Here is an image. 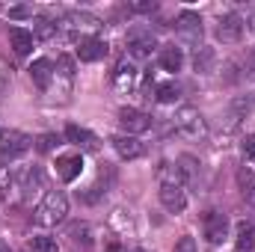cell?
<instances>
[{
	"label": "cell",
	"mask_w": 255,
	"mask_h": 252,
	"mask_svg": "<svg viewBox=\"0 0 255 252\" xmlns=\"http://www.w3.org/2000/svg\"><path fill=\"white\" fill-rule=\"evenodd\" d=\"M113 83H116V89H133V83H136V68L130 63H122L116 68V74H113Z\"/></svg>",
	"instance_id": "ffe728a7"
},
{
	"label": "cell",
	"mask_w": 255,
	"mask_h": 252,
	"mask_svg": "<svg viewBox=\"0 0 255 252\" xmlns=\"http://www.w3.org/2000/svg\"><path fill=\"white\" fill-rule=\"evenodd\" d=\"M172 125H175V130H178L181 136H187V139H202V136L208 133V125H205V119H202V113H199L196 107H181V110L175 113Z\"/></svg>",
	"instance_id": "7a4b0ae2"
},
{
	"label": "cell",
	"mask_w": 255,
	"mask_h": 252,
	"mask_svg": "<svg viewBox=\"0 0 255 252\" xmlns=\"http://www.w3.org/2000/svg\"><path fill=\"white\" fill-rule=\"evenodd\" d=\"M125 45H128V54H130L133 60H145V57H151V54H154L157 39H154V33H151V30H145V27H133V30L128 33Z\"/></svg>",
	"instance_id": "3957f363"
},
{
	"label": "cell",
	"mask_w": 255,
	"mask_h": 252,
	"mask_svg": "<svg viewBox=\"0 0 255 252\" xmlns=\"http://www.w3.org/2000/svg\"><path fill=\"white\" fill-rule=\"evenodd\" d=\"M60 71H63L65 77H71V74H74V63H71L68 57H60Z\"/></svg>",
	"instance_id": "1f68e13d"
},
{
	"label": "cell",
	"mask_w": 255,
	"mask_h": 252,
	"mask_svg": "<svg viewBox=\"0 0 255 252\" xmlns=\"http://www.w3.org/2000/svg\"><path fill=\"white\" fill-rule=\"evenodd\" d=\"M250 21H253V24H250V27H253V30H255V12H253V18H250Z\"/></svg>",
	"instance_id": "e575fe53"
},
{
	"label": "cell",
	"mask_w": 255,
	"mask_h": 252,
	"mask_svg": "<svg viewBox=\"0 0 255 252\" xmlns=\"http://www.w3.org/2000/svg\"><path fill=\"white\" fill-rule=\"evenodd\" d=\"M157 3L154 0H139V3H130V12H154Z\"/></svg>",
	"instance_id": "f1b7e54d"
},
{
	"label": "cell",
	"mask_w": 255,
	"mask_h": 252,
	"mask_svg": "<svg viewBox=\"0 0 255 252\" xmlns=\"http://www.w3.org/2000/svg\"><path fill=\"white\" fill-rule=\"evenodd\" d=\"M68 235H71L74 244H80V241H83V247L92 244V238H89V226H86V223H74V226L68 229Z\"/></svg>",
	"instance_id": "484cf974"
},
{
	"label": "cell",
	"mask_w": 255,
	"mask_h": 252,
	"mask_svg": "<svg viewBox=\"0 0 255 252\" xmlns=\"http://www.w3.org/2000/svg\"><path fill=\"white\" fill-rule=\"evenodd\" d=\"M160 202L166 211L172 214H181L187 208V196H184V187H169V184H160Z\"/></svg>",
	"instance_id": "7c38bea8"
},
{
	"label": "cell",
	"mask_w": 255,
	"mask_h": 252,
	"mask_svg": "<svg viewBox=\"0 0 255 252\" xmlns=\"http://www.w3.org/2000/svg\"><path fill=\"white\" fill-rule=\"evenodd\" d=\"M157 178H160V184H169V187H184V181H187V175L178 163H160Z\"/></svg>",
	"instance_id": "2e32d148"
},
{
	"label": "cell",
	"mask_w": 255,
	"mask_h": 252,
	"mask_svg": "<svg viewBox=\"0 0 255 252\" xmlns=\"http://www.w3.org/2000/svg\"><path fill=\"white\" fill-rule=\"evenodd\" d=\"M12 172H9V166H0V199H9V187H12Z\"/></svg>",
	"instance_id": "83f0119b"
},
{
	"label": "cell",
	"mask_w": 255,
	"mask_h": 252,
	"mask_svg": "<svg viewBox=\"0 0 255 252\" xmlns=\"http://www.w3.org/2000/svg\"><path fill=\"white\" fill-rule=\"evenodd\" d=\"M241 148H244V154H247V157H255V133H250V136L241 142Z\"/></svg>",
	"instance_id": "4dcf8cb0"
},
{
	"label": "cell",
	"mask_w": 255,
	"mask_h": 252,
	"mask_svg": "<svg viewBox=\"0 0 255 252\" xmlns=\"http://www.w3.org/2000/svg\"><path fill=\"white\" fill-rule=\"evenodd\" d=\"M9 42H12L15 54H21V57L33 51V33H27V30H21V27H12V30H9Z\"/></svg>",
	"instance_id": "d6986e66"
},
{
	"label": "cell",
	"mask_w": 255,
	"mask_h": 252,
	"mask_svg": "<svg viewBox=\"0 0 255 252\" xmlns=\"http://www.w3.org/2000/svg\"><path fill=\"white\" fill-rule=\"evenodd\" d=\"M101 21L98 18H92V15H86V12H68L63 18V27H65V33L74 39V42H83L86 36L83 33H89V30H95Z\"/></svg>",
	"instance_id": "5b68a950"
},
{
	"label": "cell",
	"mask_w": 255,
	"mask_h": 252,
	"mask_svg": "<svg viewBox=\"0 0 255 252\" xmlns=\"http://www.w3.org/2000/svg\"><path fill=\"white\" fill-rule=\"evenodd\" d=\"M181 65H184V54H181V48L166 45V48L160 51V68H163V71H181Z\"/></svg>",
	"instance_id": "ac0fdd59"
},
{
	"label": "cell",
	"mask_w": 255,
	"mask_h": 252,
	"mask_svg": "<svg viewBox=\"0 0 255 252\" xmlns=\"http://www.w3.org/2000/svg\"><path fill=\"white\" fill-rule=\"evenodd\" d=\"M154 98H157L160 104H175V98H178V83H160V86L154 89Z\"/></svg>",
	"instance_id": "603a6c76"
},
{
	"label": "cell",
	"mask_w": 255,
	"mask_h": 252,
	"mask_svg": "<svg viewBox=\"0 0 255 252\" xmlns=\"http://www.w3.org/2000/svg\"><path fill=\"white\" fill-rule=\"evenodd\" d=\"M202 223H205V238H208L211 244H223V241L229 238V217H226V214L208 211Z\"/></svg>",
	"instance_id": "ba28073f"
},
{
	"label": "cell",
	"mask_w": 255,
	"mask_h": 252,
	"mask_svg": "<svg viewBox=\"0 0 255 252\" xmlns=\"http://www.w3.org/2000/svg\"><path fill=\"white\" fill-rule=\"evenodd\" d=\"M0 252H9V247H6V244H3V241H0Z\"/></svg>",
	"instance_id": "836d02e7"
},
{
	"label": "cell",
	"mask_w": 255,
	"mask_h": 252,
	"mask_svg": "<svg viewBox=\"0 0 255 252\" xmlns=\"http://www.w3.org/2000/svg\"><path fill=\"white\" fill-rule=\"evenodd\" d=\"M250 60H253V65H255V51H253V57H250Z\"/></svg>",
	"instance_id": "d590c367"
},
{
	"label": "cell",
	"mask_w": 255,
	"mask_h": 252,
	"mask_svg": "<svg viewBox=\"0 0 255 252\" xmlns=\"http://www.w3.org/2000/svg\"><path fill=\"white\" fill-rule=\"evenodd\" d=\"M57 30H60V24H54L51 18H45V15L36 18V36H39V39H51Z\"/></svg>",
	"instance_id": "d4e9b609"
},
{
	"label": "cell",
	"mask_w": 255,
	"mask_h": 252,
	"mask_svg": "<svg viewBox=\"0 0 255 252\" xmlns=\"http://www.w3.org/2000/svg\"><path fill=\"white\" fill-rule=\"evenodd\" d=\"M65 217H68V199H65L63 190H48L45 199L39 202L36 214H33V220H36L39 226H45V229L60 226Z\"/></svg>",
	"instance_id": "6da1fadb"
},
{
	"label": "cell",
	"mask_w": 255,
	"mask_h": 252,
	"mask_svg": "<svg viewBox=\"0 0 255 252\" xmlns=\"http://www.w3.org/2000/svg\"><path fill=\"white\" fill-rule=\"evenodd\" d=\"M101 57H107V42H101L95 36H86L83 42H77V60L80 63H95Z\"/></svg>",
	"instance_id": "8fae6325"
},
{
	"label": "cell",
	"mask_w": 255,
	"mask_h": 252,
	"mask_svg": "<svg viewBox=\"0 0 255 252\" xmlns=\"http://www.w3.org/2000/svg\"><path fill=\"white\" fill-rule=\"evenodd\" d=\"M65 139H68V142H74V145H80L83 151H95V148H98L95 133H92V130H86V127H80V125H68V127H65Z\"/></svg>",
	"instance_id": "9a60e30c"
},
{
	"label": "cell",
	"mask_w": 255,
	"mask_h": 252,
	"mask_svg": "<svg viewBox=\"0 0 255 252\" xmlns=\"http://www.w3.org/2000/svg\"><path fill=\"white\" fill-rule=\"evenodd\" d=\"M244 27H247V18H241L238 12H229V15H223V18H220L217 39H220V42H226V45H235V42H241Z\"/></svg>",
	"instance_id": "8992f818"
},
{
	"label": "cell",
	"mask_w": 255,
	"mask_h": 252,
	"mask_svg": "<svg viewBox=\"0 0 255 252\" xmlns=\"http://www.w3.org/2000/svg\"><path fill=\"white\" fill-rule=\"evenodd\" d=\"M42 187H45V172H42V166H27V169L18 175V190L24 193V199H33Z\"/></svg>",
	"instance_id": "30bf717a"
},
{
	"label": "cell",
	"mask_w": 255,
	"mask_h": 252,
	"mask_svg": "<svg viewBox=\"0 0 255 252\" xmlns=\"http://www.w3.org/2000/svg\"><path fill=\"white\" fill-rule=\"evenodd\" d=\"M57 145H60V136H57V133H42V136L36 139V148H39L42 154H48V151H54Z\"/></svg>",
	"instance_id": "4316f807"
},
{
	"label": "cell",
	"mask_w": 255,
	"mask_h": 252,
	"mask_svg": "<svg viewBox=\"0 0 255 252\" xmlns=\"http://www.w3.org/2000/svg\"><path fill=\"white\" fill-rule=\"evenodd\" d=\"M113 148L119 151L122 160H136V157L142 154V142H139L136 136H130V133H119V136H113Z\"/></svg>",
	"instance_id": "4fadbf2b"
},
{
	"label": "cell",
	"mask_w": 255,
	"mask_h": 252,
	"mask_svg": "<svg viewBox=\"0 0 255 252\" xmlns=\"http://www.w3.org/2000/svg\"><path fill=\"white\" fill-rule=\"evenodd\" d=\"M30 77L39 89H48L51 86V77H54V63L51 60H36L30 65Z\"/></svg>",
	"instance_id": "e0dca14e"
},
{
	"label": "cell",
	"mask_w": 255,
	"mask_h": 252,
	"mask_svg": "<svg viewBox=\"0 0 255 252\" xmlns=\"http://www.w3.org/2000/svg\"><path fill=\"white\" fill-rule=\"evenodd\" d=\"M238 181H241V187H244L247 202L255 208V175H253V169H241V172H238Z\"/></svg>",
	"instance_id": "7402d4cb"
},
{
	"label": "cell",
	"mask_w": 255,
	"mask_h": 252,
	"mask_svg": "<svg viewBox=\"0 0 255 252\" xmlns=\"http://www.w3.org/2000/svg\"><path fill=\"white\" fill-rule=\"evenodd\" d=\"M235 247L238 250H253L255 247V226L253 223H238V238H235Z\"/></svg>",
	"instance_id": "44dd1931"
},
{
	"label": "cell",
	"mask_w": 255,
	"mask_h": 252,
	"mask_svg": "<svg viewBox=\"0 0 255 252\" xmlns=\"http://www.w3.org/2000/svg\"><path fill=\"white\" fill-rule=\"evenodd\" d=\"M119 125H122V130L125 133H130V136H136V133H142V130H148V116L142 113V110H136V107H122L119 110Z\"/></svg>",
	"instance_id": "9c48e42d"
},
{
	"label": "cell",
	"mask_w": 255,
	"mask_h": 252,
	"mask_svg": "<svg viewBox=\"0 0 255 252\" xmlns=\"http://www.w3.org/2000/svg\"><path fill=\"white\" fill-rule=\"evenodd\" d=\"M80 172H83V157L80 154H65V157L57 160V175L63 178L65 184H71Z\"/></svg>",
	"instance_id": "5bb4252c"
},
{
	"label": "cell",
	"mask_w": 255,
	"mask_h": 252,
	"mask_svg": "<svg viewBox=\"0 0 255 252\" xmlns=\"http://www.w3.org/2000/svg\"><path fill=\"white\" fill-rule=\"evenodd\" d=\"M30 145H33V139H30L27 133H21V130H15V127L0 130V157L15 160V157L27 154V151H30Z\"/></svg>",
	"instance_id": "277c9868"
},
{
	"label": "cell",
	"mask_w": 255,
	"mask_h": 252,
	"mask_svg": "<svg viewBox=\"0 0 255 252\" xmlns=\"http://www.w3.org/2000/svg\"><path fill=\"white\" fill-rule=\"evenodd\" d=\"M130 252H142V250H130Z\"/></svg>",
	"instance_id": "8d00e7d4"
},
{
	"label": "cell",
	"mask_w": 255,
	"mask_h": 252,
	"mask_svg": "<svg viewBox=\"0 0 255 252\" xmlns=\"http://www.w3.org/2000/svg\"><path fill=\"white\" fill-rule=\"evenodd\" d=\"M175 30H178V36L187 42V45H199V39H202V18L190 12V9H184L178 18H175Z\"/></svg>",
	"instance_id": "52a82bcc"
},
{
	"label": "cell",
	"mask_w": 255,
	"mask_h": 252,
	"mask_svg": "<svg viewBox=\"0 0 255 252\" xmlns=\"http://www.w3.org/2000/svg\"><path fill=\"white\" fill-rule=\"evenodd\" d=\"M9 15H12V18H27V15H33V12H30L27 6H15V9H9Z\"/></svg>",
	"instance_id": "d6a6232c"
},
{
	"label": "cell",
	"mask_w": 255,
	"mask_h": 252,
	"mask_svg": "<svg viewBox=\"0 0 255 252\" xmlns=\"http://www.w3.org/2000/svg\"><path fill=\"white\" fill-rule=\"evenodd\" d=\"M175 252H199V250H196V241H193V238H181L178 247H175Z\"/></svg>",
	"instance_id": "f546056e"
},
{
	"label": "cell",
	"mask_w": 255,
	"mask_h": 252,
	"mask_svg": "<svg viewBox=\"0 0 255 252\" xmlns=\"http://www.w3.org/2000/svg\"><path fill=\"white\" fill-rule=\"evenodd\" d=\"M30 250L33 252H60L57 241L48 238V235H39V238H30Z\"/></svg>",
	"instance_id": "cb8c5ba5"
}]
</instances>
